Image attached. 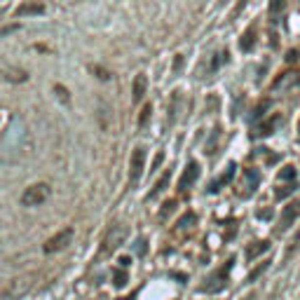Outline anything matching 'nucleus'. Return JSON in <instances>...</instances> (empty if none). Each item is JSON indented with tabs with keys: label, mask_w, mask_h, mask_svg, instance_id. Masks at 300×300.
Returning a JSON list of instances; mask_svg holds the SVG:
<instances>
[{
	"label": "nucleus",
	"mask_w": 300,
	"mask_h": 300,
	"mask_svg": "<svg viewBox=\"0 0 300 300\" xmlns=\"http://www.w3.org/2000/svg\"><path fill=\"white\" fill-rule=\"evenodd\" d=\"M162 157H164V155H162V153H157V157H155V162H153V167H150V171H153V169H157V167L162 164Z\"/></svg>",
	"instance_id": "29"
},
{
	"label": "nucleus",
	"mask_w": 300,
	"mask_h": 300,
	"mask_svg": "<svg viewBox=\"0 0 300 300\" xmlns=\"http://www.w3.org/2000/svg\"><path fill=\"white\" fill-rule=\"evenodd\" d=\"M45 12V5L38 2V0H28L24 5H19L14 10V17H31V14H42Z\"/></svg>",
	"instance_id": "11"
},
{
	"label": "nucleus",
	"mask_w": 300,
	"mask_h": 300,
	"mask_svg": "<svg viewBox=\"0 0 300 300\" xmlns=\"http://www.w3.org/2000/svg\"><path fill=\"white\" fill-rule=\"evenodd\" d=\"M253 45H256V28H248L247 33L242 35V40H239V50L242 52H251Z\"/></svg>",
	"instance_id": "16"
},
{
	"label": "nucleus",
	"mask_w": 300,
	"mask_h": 300,
	"mask_svg": "<svg viewBox=\"0 0 300 300\" xmlns=\"http://www.w3.org/2000/svg\"><path fill=\"white\" fill-rule=\"evenodd\" d=\"M267 267H270V261H263L261 265H258V267H256V270H251V272H248L247 282H256V279H258V277H261V274L265 272V270H267Z\"/></svg>",
	"instance_id": "21"
},
{
	"label": "nucleus",
	"mask_w": 300,
	"mask_h": 300,
	"mask_svg": "<svg viewBox=\"0 0 300 300\" xmlns=\"http://www.w3.org/2000/svg\"><path fill=\"white\" fill-rule=\"evenodd\" d=\"M127 239V228L124 225H113L110 230H108V235L104 239V247H101V256L106 253H110V251H115V248L122 244Z\"/></svg>",
	"instance_id": "5"
},
{
	"label": "nucleus",
	"mask_w": 300,
	"mask_h": 300,
	"mask_svg": "<svg viewBox=\"0 0 300 300\" xmlns=\"http://www.w3.org/2000/svg\"><path fill=\"white\" fill-rule=\"evenodd\" d=\"M89 73L91 75H94V78H99V80H110L113 78V73H110V71H108V68H104V66H96V64H91L89 66Z\"/></svg>",
	"instance_id": "20"
},
{
	"label": "nucleus",
	"mask_w": 300,
	"mask_h": 300,
	"mask_svg": "<svg viewBox=\"0 0 300 300\" xmlns=\"http://www.w3.org/2000/svg\"><path fill=\"white\" fill-rule=\"evenodd\" d=\"M286 10V0H270V14L279 17V14Z\"/></svg>",
	"instance_id": "22"
},
{
	"label": "nucleus",
	"mask_w": 300,
	"mask_h": 300,
	"mask_svg": "<svg viewBox=\"0 0 300 300\" xmlns=\"http://www.w3.org/2000/svg\"><path fill=\"white\" fill-rule=\"evenodd\" d=\"M300 216V199H293L288 207H284V211H282V218H279V223H277V235H282V232H286L288 228H291V223L296 221Z\"/></svg>",
	"instance_id": "7"
},
{
	"label": "nucleus",
	"mask_w": 300,
	"mask_h": 300,
	"mask_svg": "<svg viewBox=\"0 0 300 300\" xmlns=\"http://www.w3.org/2000/svg\"><path fill=\"white\" fill-rule=\"evenodd\" d=\"M54 94H56V96L61 99V104H64V106H68V104H71V96H68V89H66L64 85H54Z\"/></svg>",
	"instance_id": "23"
},
{
	"label": "nucleus",
	"mask_w": 300,
	"mask_h": 300,
	"mask_svg": "<svg viewBox=\"0 0 300 300\" xmlns=\"http://www.w3.org/2000/svg\"><path fill=\"white\" fill-rule=\"evenodd\" d=\"M279 178H282V181H293V178H296V169H293V167H284V169L279 171Z\"/></svg>",
	"instance_id": "25"
},
{
	"label": "nucleus",
	"mask_w": 300,
	"mask_h": 300,
	"mask_svg": "<svg viewBox=\"0 0 300 300\" xmlns=\"http://www.w3.org/2000/svg\"><path fill=\"white\" fill-rule=\"evenodd\" d=\"M293 190H296V185H293V183H291V185H282V188L277 190V197H279V199H284V197L291 195Z\"/></svg>",
	"instance_id": "27"
},
{
	"label": "nucleus",
	"mask_w": 300,
	"mask_h": 300,
	"mask_svg": "<svg viewBox=\"0 0 300 300\" xmlns=\"http://www.w3.org/2000/svg\"><path fill=\"white\" fill-rule=\"evenodd\" d=\"M17 28H19V26H7V28H2V31H0V35H7V33H12V31H17Z\"/></svg>",
	"instance_id": "30"
},
{
	"label": "nucleus",
	"mask_w": 300,
	"mask_h": 300,
	"mask_svg": "<svg viewBox=\"0 0 300 300\" xmlns=\"http://www.w3.org/2000/svg\"><path fill=\"white\" fill-rule=\"evenodd\" d=\"M296 59H298V52H291V54L286 56V61H296Z\"/></svg>",
	"instance_id": "32"
},
{
	"label": "nucleus",
	"mask_w": 300,
	"mask_h": 300,
	"mask_svg": "<svg viewBox=\"0 0 300 300\" xmlns=\"http://www.w3.org/2000/svg\"><path fill=\"white\" fill-rule=\"evenodd\" d=\"M31 153V134L21 120H12L0 129V164L21 162Z\"/></svg>",
	"instance_id": "1"
},
{
	"label": "nucleus",
	"mask_w": 300,
	"mask_h": 300,
	"mask_svg": "<svg viewBox=\"0 0 300 300\" xmlns=\"http://www.w3.org/2000/svg\"><path fill=\"white\" fill-rule=\"evenodd\" d=\"M0 78L7 80V82H26L28 73H26V71H21V68H7V71H2V73H0Z\"/></svg>",
	"instance_id": "13"
},
{
	"label": "nucleus",
	"mask_w": 300,
	"mask_h": 300,
	"mask_svg": "<svg viewBox=\"0 0 300 300\" xmlns=\"http://www.w3.org/2000/svg\"><path fill=\"white\" fill-rule=\"evenodd\" d=\"M73 235H75V232H73V228L59 230L56 235L50 237V239L45 242V247H42V248H45V253H56V251H64V248L73 242Z\"/></svg>",
	"instance_id": "4"
},
{
	"label": "nucleus",
	"mask_w": 300,
	"mask_h": 300,
	"mask_svg": "<svg viewBox=\"0 0 300 300\" xmlns=\"http://www.w3.org/2000/svg\"><path fill=\"white\" fill-rule=\"evenodd\" d=\"M143 169H145V148H136L131 153V159H129V183L136 185L143 176Z\"/></svg>",
	"instance_id": "6"
},
{
	"label": "nucleus",
	"mask_w": 300,
	"mask_h": 300,
	"mask_svg": "<svg viewBox=\"0 0 300 300\" xmlns=\"http://www.w3.org/2000/svg\"><path fill=\"white\" fill-rule=\"evenodd\" d=\"M197 176H199V164H197V162H190V164L185 167V171H183L181 183H178V190H181V193H185V190H188V188L197 181Z\"/></svg>",
	"instance_id": "9"
},
{
	"label": "nucleus",
	"mask_w": 300,
	"mask_h": 300,
	"mask_svg": "<svg viewBox=\"0 0 300 300\" xmlns=\"http://www.w3.org/2000/svg\"><path fill=\"white\" fill-rule=\"evenodd\" d=\"M195 225H197V216L193 213V211H190V213H185V216H183L181 221L176 223L174 232H176L178 237H185V235H190V232L195 230Z\"/></svg>",
	"instance_id": "10"
},
{
	"label": "nucleus",
	"mask_w": 300,
	"mask_h": 300,
	"mask_svg": "<svg viewBox=\"0 0 300 300\" xmlns=\"http://www.w3.org/2000/svg\"><path fill=\"white\" fill-rule=\"evenodd\" d=\"M279 120H282L279 115H274V118H267L265 122H261V124H258L256 134H258V136H270V134L274 131V127L279 124Z\"/></svg>",
	"instance_id": "15"
},
{
	"label": "nucleus",
	"mask_w": 300,
	"mask_h": 300,
	"mask_svg": "<svg viewBox=\"0 0 300 300\" xmlns=\"http://www.w3.org/2000/svg\"><path fill=\"white\" fill-rule=\"evenodd\" d=\"M181 64H183V59H181V56H176V64H174V68L178 71V68H181Z\"/></svg>",
	"instance_id": "33"
},
{
	"label": "nucleus",
	"mask_w": 300,
	"mask_h": 300,
	"mask_svg": "<svg viewBox=\"0 0 300 300\" xmlns=\"http://www.w3.org/2000/svg\"><path fill=\"white\" fill-rule=\"evenodd\" d=\"M50 195H52V188L47 183H33L21 193V204L24 207H40L50 199Z\"/></svg>",
	"instance_id": "2"
},
{
	"label": "nucleus",
	"mask_w": 300,
	"mask_h": 300,
	"mask_svg": "<svg viewBox=\"0 0 300 300\" xmlns=\"http://www.w3.org/2000/svg\"><path fill=\"white\" fill-rule=\"evenodd\" d=\"M113 279H115V286H124V284H127V274L122 272V270H120V272H115V277H113Z\"/></svg>",
	"instance_id": "28"
},
{
	"label": "nucleus",
	"mask_w": 300,
	"mask_h": 300,
	"mask_svg": "<svg viewBox=\"0 0 300 300\" xmlns=\"http://www.w3.org/2000/svg\"><path fill=\"white\" fill-rule=\"evenodd\" d=\"M242 300H256V296L251 293V296H247V298H242Z\"/></svg>",
	"instance_id": "34"
},
{
	"label": "nucleus",
	"mask_w": 300,
	"mask_h": 300,
	"mask_svg": "<svg viewBox=\"0 0 300 300\" xmlns=\"http://www.w3.org/2000/svg\"><path fill=\"white\" fill-rule=\"evenodd\" d=\"M150 118H153V106L145 104L143 108H141V115H139V129H141V131L148 129V124H150Z\"/></svg>",
	"instance_id": "17"
},
{
	"label": "nucleus",
	"mask_w": 300,
	"mask_h": 300,
	"mask_svg": "<svg viewBox=\"0 0 300 300\" xmlns=\"http://www.w3.org/2000/svg\"><path fill=\"white\" fill-rule=\"evenodd\" d=\"M235 169H237L235 164H230V167H228V171H225V174H223V176H221V178H218V181H213V183H211V188H209L211 193H216V190H218V188H221L223 183H230V178H232V176H235Z\"/></svg>",
	"instance_id": "18"
},
{
	"label": "nucleus",
	"mask_w": 300,
	"mask_h": 300,
	"mask_svg": "<svg viewBox=\"0 0 300 300\" xmlns=\"http://www.w3.org/2000/svg\"><path fill=\"white\" fill-rule=\"evenodd\" d=\"M174 209H176V202H174V199L164 202V204H162V211H159V218H167V216H169Z\"/></svg>",
	"instance_id": "24"
},
{
	"label": "nucleus",
	"mask_w": 300,
	"mask_h": 300,
	"mask_svg": "<svg viewBox=\"0 0 300 300\" xmlns=\"http://www.w3.org/2000/svg\"><path fill=\"white\" fill-rule=\"evenodd\" d=\"M145 87H148V78H145V73H139L134 78V87H131V94H134V101L136 104L145 96Z\"/></svg>",
	"instance_id": "12"
},
{
	"label": "nucleus",
	"mask_w": 300,
	"mask_h": 300,
	"mask_svg": "<svg viewBox=\"0 0 300 300\" xmlns=\"http://www.w3.org/2000/svg\"><path fill=\"white\" fill-rule=\"evenodd\" d=\"M31 279H33V274H26V277H21V279H12L10 286L5 288V298L14 300V298H19V296H24L28 288H31V284H33Z\"/></svg>",
	"instance_id": "8"
},
{
	"label": "nucleus",
	"mask_w": 300,
	"mask_h": 300,
	"mask_svg": "<svg viewBox=\"0 0 300 300\" xmlns=\"http://www.w3.org/2000/svg\"><path fill=\"white\" fill-rule=\"evenodd\" d=\"M270 248V242H265V239H261V242H251L247 247V258L248 261H253L256 256H261L263 251H267Z\"/></svg>",
	"instance_id": "14"
},
{
	"label": "nucleus",
	"mask_w": 300,
	"mask_h": 300,
	"mask_svg": "<svg viewBox=\"0 0 300 300\" xmlns=\"http://www.w3.org/2000/svg\"><path fill=\"white\" fill-rule=\"evenodd\" d=\"M298 248H300V230H298V235H296V239H293V242L288 244V248H286V258H288V256H293V253H296Z\"/></svg>",
	"instance_id": "26"
},
{
	"label": "nucleus",
	"mask_w": 300,
	"mask_h": 300,
	"mask_svg": "<svg viewBox=\"0 0 300 300\" xmlns=\"http://www.w3.org/2000/svg\"><path fill=\"white\" fill-rule=\"evenodd\" d=\"M129 261H131V258H127V256H122V258H120V265H122V267H129Z\"/></svg>",
	"instance_id": "31"
},
{
	"label": "nucleus",
	"mask_w": 300,
	"mask_h": 300,
	"mask_svg": "<svg viewBox=\"0 0 300 300\" xmlns=\"http://www.w3.org/2000/svg\"><path fill=\"white\" fill-rule=\"evenodd\" d=\"M230 263L223 265L221 270H216L213 274H209V277L204 279V284H199L197 291H199V293H218V291H223L225 284H228V270H230Z\"/></svg>",
	"instance_id": "3"
},
{
	"label": "nucleus",
	"mask_w": 300,
	"mask_h": 300,
	"mask_svg": "<svg viewBox=\"0 0 300 300\" xmlns=\"http://www.w3.org/2000/svg\"><path fill=\"white\" fill-rule=\"evenodd\" d=\"M169 181H171V171H167V174H164V176L155 183V188H153V193H150V199H153V197H157L159 193H164V190H167V185H169Z\"/></svg>",
	"instance_id": "19"
}]
</instances>
